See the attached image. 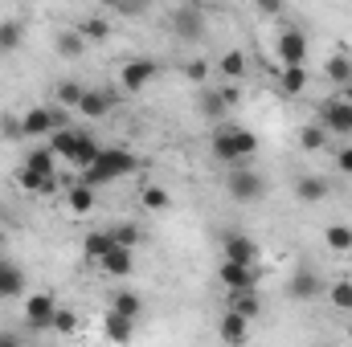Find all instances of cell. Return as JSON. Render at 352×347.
Masks as SVG:
<instances>
[{
  "mask_svg": "<svg viewBox=\"0 0 352 347\" xmlns=\"http://www.w3.org/2000/svg\"><path fill=\"white\" fill-rule=\"evenodd\" d=\"M21 294H25V270L4 261L0 265V298H21Z\"/></svg>",
  "mask_w": 352,
  "mask_h": 347,
  "instance_id": "obj_20",
  "label": "cell"
},
{
  "mask_svg": "<svg viewBox=\"0 0 352 347\" xmlns=\"http://www.w3.org/2000/svg\"><path fill=\"white\" fill-rule=\"evenodd\" d=\"M324 241H328V250H336V254H349L352 250V225H328L324 229Z\"/></svg>",
  "mask_w": 352,
  "mask_h": 347,
  "instance_id": "obj_28",
  "label": "cell"
},
{
  "mask_svg": "<svg viewBox=\"0 0 352 347\" xmlns=\"http://www.w3.org/2000/svg\"><path fill=\"white\" fill-rule=\"evenodd\" d=\"M66 208H70L74 217H87L90 208H94V188H87V184H74V188L66 192Z\"/></svg>",
  "mask_w": 352,
  "mask_h": 347,
  "instance_id": "obj_26",
  "label": "cell"
},
{
  "mask_svg": "<svg viewBox=\"0 0 352 347\" xmlns=\"http://www.w3.org/2000/svg\"><path fill=\"white\" fill-rule=\"evenodd\" d=\"M246 339H250V323H246L238 311H226V315H221V344L246 347Z\"/></svg>",
  "mask_w": 352,
  "mask_h": 347,
  "instance_id": "obj_15",
  "label": "cell"
},
{
  "mask_svg": "<svg viewBox=\"0 0 352 347\" xmlns=\"http://www.w3.org/2000/svg\"><path fill=\"white\" fill-rule=\"evenodd\" d=\"M50 152H54V156H62V160H70L74 168H82V172H87V168H94V160H98V152H102V147L90 139L87 131H70V127H62L58 135H50Z\"/></svg>",
  "mask_w": 352,
  "mask_h": 347,
  "instance_id": "obj_3",
  "label": "cell"
},
{
  "mask_svg": "<svg viewBox=\"0 0 352 347\" xmlns=\"http://www.w3.org/2000/svg\"><path fill=\"white\" fill-rule=\"evenodd\" d=\"M344 98H349V102H352V86H349V90H344Z\"/></svg>",
  "mask_w": 352,
  "mask_h": 347,
  "instance_id": "obj_46",
  "label": "cell"
},
{
  "mask_svg": "<svg viewBox=\"0 0 352 347\" xmlns=\"http://www.w3.org/2000/svg\"><path fill=\"white\" fill-rule=\"evenodd\" d=\"M135 168H140V160H135L127 147H102L98 160H94V168L82 172V184H87V188H98V184H111V180L131 176Z\"/></svg>",
  "mask_w": 352,
  "mask_h": 347,
  "instance_id": "obj_2",
  "label": "cell"
},
{
  "mask_svg": "<svg viewBox=\"0 0 352 347\" xmlns=\"http://www.w3.org/2000/svg\"><path fill=\"white\" fill-rule=\"evenodd\" d=\"M21 168H29V172H37V176H54V152L50 147H33Z\"/></svg>",
  "mask_w": 352,
  "mask_h": 347,
  "instance_id": "obj_29",
  "label": "cell"
},
{
  "mask_svg": "<svg viewBox=\"0 0 352 347\" xmlns=\"http://www.w3.org/2000/svg\"><path fill=\"white\" fill-rule=\"evenodd\" d=\"M107 233H111V246H123V250H135V246L144 241V229H140L135 221H119V225H107Z\"/></svg>",
  "mask_w": 352,
  "mask_h": 347,
  "instance_id": "obj_21",
  "label": "cell"
},
{
  "mask_svg": "<svg viewBox=\"0 0 352 347\" xmlns=\"http://www.w3.org/2000/svg\"><path fill=\"white\" fill-rule=\"evenodd\" d=\"M324 143H328V131H324V127H303V131H299V147H303V152H320Z\"/></svg>",
  "mask_w": 352,
  "mask_h": 347,
  "instance_id": "obj_36",
  "label": "cell"
},
{
  "mask_svg": "<svg viewBox=\"0 0 352 347\" xmlns=\"http://www.w3.org/2000/svg\"><path fill=\"white\" fill-rule=\"evenodd\" d=\"M217 94L226 98V106H238V98H242V90H238V82H230V86H221Z\"/></svg>",
  "mask_w": 352,
  "mask_h": 347,
  "instance_id": "obj_42",
  "label": "cell"
},
{
  "mask_svg": "<svg viewBox=\"0 0 352 347\" xmlns=\"http://www.w3.org/2000/svg\"><path fill=\"white\" fill-rule=\"evenodd\" d=\"M0 139H21V119L16 115H0Z\"/></svg>",
  "mask_w": 352,
  "mask_h": 347,
  "instance_id": "obj_40",
  "label": "cell"
},
{
  "mask_svg": "<svg viewBox=\"0 0 352 347\" xmlns=\"http://www.w3.org/2000/svg\"><path fill=\"white\" fill-rule=\"evenodd\" d=\"M221 254H226V261H238V265H258V246L246 233H226Z\"/></svg>",
  "mask_w": 352,
  "mask_h": 347,
  "instance_id": "obj_13",
  "label": "cell"
},
{
  "mask_svg": "<svg viewBox=\"0 0 352 347\" xmlns=\"http://www.w3.org/2000/svg\"><path fill=\"white\" fill-rule=\"evenodd\" d=\"M197 110H201L209 123H217V119H221L230 106H226V98H221L217 90H201V98H197Z\"/></svg>",
  "mask_w": 352,
  "mask_h": 347,
  "instance_id": "obj_27",
  "label": "cell"
},
{
  "mask_svg": "<svg viewBox=\"0 0 352 347\" xmlns=\"http://www.w3.org/2000/svg\"><path fill=\"white\" fill-rule=\"evenodd\" d=\"M140 200H144V208H152V213H164V208L173 204L168 188H160V184H148V188L140 192Z\"/></svg>",
  "mask_w": 352,
  "mask_h": 347,
  "instance_id": "obj_32",
  "label": "cell"
},
{
  "mask_svg": "<svg viewBox=\"0 0 352 347\" xmlns=\"http://www.w3.org/2000/svg\"><path fill=\"white\" fill-rule=\"evenodd\" d=\"M295 196H299L303 204H320V200L328 196V180H324V176H299V180H295Z\"/></svg>",
  "mask_w": 352,
  "mask_h": 347,
  "instance_id": "obj_18",
  "label": "cell"
},
{
  "mask_svg": "<svg viewBox=\"0 0 352 347\" xmlns=\"http://www.w3.org/2000/svg\"><path fill=\"white\" fill-rule=\"evenodd\" d=\"M102 335H107L111 344H131V335H135V319H123V315L107 311V315H102Z\"/></svg>",
  "mask_w": 352,
  "mask_h": 347,
  "instance_id": "obj_17",
  "label": "cell"
},
{
  "mask_svg": "<svg viewBox=\"0 0 352 347\" xmlns=\"http://www.w3.org/2000/svg\"><path fill=\"white\" fill-rule=\"evenodd\" d=\"M230 311H238L246 323H250V319H258V311H263V302H258V290H242V294H230Z\"/></svg>",
  "mask_w": 352,
  "mask_h": 347,
  "instance_id": "obj_25",
  "label": "cell"
},
{
  "mask_svg": "<svg viewBox=\"0 0 352 347\" xmlns=\"http://www.w3.org/2000/svg\"><path fill=\"white\" fill-rule=\"evenodd\" d=\"M278 90H283L287 98L303 94V90H307V66H287V70H278Z\"/></svg>",
  "mask_w": 352,
  "mask_h": 347,
  "instance_id": "obj_22",
  "label": "cell"
},
{
  "mask_svg": "<svg viewBox=\"0 0 352 347\" xmlns=\"http://www.w3.org/2000/svg\"><path fill=\"white\" fill-rule=\"evenodd\" d=\"M82 94H87V90L78 86V82H62V86H58V102H62V106H74V110H78Z\"/></svg>",
  "mask_w": 352,
  "mask_h": 347,
  "instance_id": "obj_38",
  "label": "cell"
},
{
  "mask_svg": "<svg viewBox=\"0 0 352 347\" xmlns=\"http://www.w3.org/2000/svg\"><path fill=\"white\" fill-rule=\"evenodd\" d=\"M62 131V115L54 106H33L21 115V135L29 139H45V135H58Z\"/></svg>",
  "mask_w": 352,
  "mask_h": 347,
  "instance_id": "obj_6",
  "label": "cell"
},
{
  "mask_svg": "<svg viewBox=\"0 0 352 347\" xmlns=\"http://www.w3.org/2000/svg\"><path fill=\"white\" fill-rule=\"evenodd\" d=\"M107 250H111V233H107V229H94V233L87 237V246H82L87 261H94V265L102 261V254H107Z\"/></svg>",
  "mask_w": 352,
  "mask_h": 347,
  "instance_id": "obj_31",
  "label": "cell"
},
{
  "mask_svg": "<svg viewBox=\"0 0 352 347\" xmlns=\"http://www.w3.org/2000/svg\"><path fill=\"white\" fill-rule=\"evenodd\" d=\"M78 33L87 37V41H107V33H111V25H107V16H90L78 25Z\"/></svg>",
  "mask_w": 352,
  "mask_h": 347,
  "instance_id": "obj_35",
  "label": "cell"
},
{
  "mask_svg": "<svg viewBox=\"0 0 352 347\" xmlns=\"http://www.w3.org/2000/svg\"><path fill=\"white\" fill-rule=\"evenodd\" d=\"M349 339H352V323H349Z\"/></svg>",
  "mask_w": 352,
  "mask_h": 347,
  "instance_id": "obj_47",
  "label": "cell"
},
{
  "mask_svg": "<svg viewBox=\"0 0 352 347\" xmlns=\"http://www.w3.org/2000/svg\"><path fill=\"white\" fill-rule=\"evenodd\" d=\"M221 74L230 78V82H238V78H246V53L242 49H230V53H221Z\"/></svg>",
  "mask_w": 352,
  "mask_h": 347,
  "instance_id": "obj_30",
  "label": "cell"
},
{
  "mask_svg": "<svg viewBox=\"0 0 352 347\" xmlns=\"http://www.w3.org/2000/svg\"><path fill=\"white\" fill-rule=\"evenodd\" d=\"M115 102H119L115 90H87L82 102H78V115H82V119H107Z\"/></svg>",
  "mask_w": 352,
  "mask_h": 347,
  "instance_id": "obj_14",
  "label": "cell"
},
{
  "mask_svg": "<svg viewBox=\"0 0 352 347\" xmlns=\"http://www.w3.org/2000/svg\"><path fill=\"white\" fill-rule=\"evenodd\" d=\"M16 184L29 188V192H41V196L58 192V180L54 176H37V172H29V168H16Z\"/></svg>",
  "mask_w": 352,
  "mask_h": 347,
  "instance_id": "obj_23",
  "label": "cell"
},
{
  "mask_svg": "<svg viewBox=\"0 0 352 347\" xmlns=\"http://www.w3.org/2000/svg\"><path fill=\"white\" fill-rule=\"evenodd\" d=\"M25 37V25L21 21H0V49H16Z\"/></svg>",
  "mask_w": 352,
  "mask_h": 347,
  "instance_id": "obj_34",
  "label": "cell"
},
{
  "mask_svg": "<svg viewBox=\"0 0 352 347\" xmlns=\"http://www.w3.org/2000/svg\"><path fill=\"white\" fill-rule=\"evenodd\" d=\"M107 311H115V315H123V319H140V315H144V294L119 290V294H111V307H107Z\"/></svg>",
  "mask_w": 352,
  "mask_h": 347,
  "instance_id": "obj_19",
  "label": "cell"
},
{
  "mask_svg": "<svg viewBox=\"0 0 352 347\" xmlns=\"http://www.w3.org/2000/svg\"><path fill=\"white\" fill-rule=\"evenodd\" d=\"M184 74H188V82H209V62H188Z\"/></svg>",
  "mask_w": 352,
  "mask_h": 347,
  "instance_id": "obj_41",
  "label": "cell"
},
{
  "mask_svg": "<svg viewBox=\"0 0 352 347\" xmlns=\"http://www.w3.org/2000/svg\"><path fill=\"white\" fill-rule=\"evenodd\" d=\"M324 294H328V302H332L336 311H352V282H349V278L332 282V286H328Z\"/></svg>",
  "mask_w": 352,
  "mask_h": 347,
  "instance_id": "obj_33",
  "label": "cell"
},
{
  "mask_svg": "<svg viewBox=\"0 0 352 347\" xmlns=\"http://www.w3.org/2000/svg\"><path fill=\"white\" fill-rule=\"evenodd\" d=\"M324 131H336V135H352V102L344 94H332L324 102Z\"/></svg>",
  "mask_w": 352,
  "mask_h": 347,
  "instance_id": "obj_11",
  "label": "cell"
},
{
  "mask_svg": "<svg viewBox=\"0 0 352 347\" xmlns=\"http://www.w3.org/2000/svg\"><path fill=\"white\" fill-rule=\"evenodd\" d=\"M209 152H213V160L242 168V160H250L258 152V135L246 131V127H217L213 139H209Z\"/></svg>",
  "mask_w": 352,
  "mask_h": 347,
  "instance_id": "obj_1",
  "label": "cell"
},
{
  "mask_svg": "<svg viewBox=\"0 0 352 347\" xmlns=\"http://www.w3.org/2000/svg\"><path fill=\"white\" fill-rule=\"evenodd\" d=\"M0 265H4V258H0Z\"/></svg>",
  "mask_w": 352,
  "mask_h": 347,
  "instance_id": "obj_48",
  "label": "cell"
},
{
  "mask_svg": "<svg viewBox=\"0 0 352 347\" xmlns=\"http://www.w3.org/2000/svg\"><path fill=\"white\" fill-rule=\"evenodd\" d=\"M336 164H340V172H344V176H352V147H340Z\"/></svg>",
  "mask_w": 352,
  "mask_h": 347,
  "instance_id": "obj_43",
  "label": "cell"
},
{
  "mask_svg": "<svg viewBox=\"0 0 352 347\" xmlns=\"http://www.w3.org/2000/svg\"><path fill=\"white\" fill-rule=\"evenodd\" d=\"M328 78L340 82V86H352V62L349 58H332L328 62Z\"/></svg>",
  "mask_w": 352,
  "mask_h": 347,
  "instance_id": "obj_37",
  "label": "cell"
},
{
  "mask_svg": "<svg viewBox=\"0 0 352 347\" xmlns=\"http://www.w3.org/2000/svg\"><path fill=\"white\" fill-rule=\"evenodd\" d=\"M274 53H278V70L307 66V33L303 29H283L278 41H274Z\"/></svg>",
  "mask_w": 352,
  "mask_h": 347,
  "instance_id": "obj_5",
  "label": "cell"
},
{
  "mask_svg": "<svg viewBox=\"0 0 352 347\" xmlns=\"http://www.w3.org/2000/svg\"><path fill=\"white\" fill-rule=\"evenodd\" d=\"M221 286L230 294H242V290H258V265H238V261H221L217 270Z\"/></svg>",
  "mask_w": 352,
  "mask_h": 347,
  "instance_id": "obj_9",
  "label": "cell"
},
{
  "mask_svg": "<svg viewBox=\"0 0 352 347\" xmlns=\"http://www.w3.org/2000/svg\"><path fill=\"white\" fill-rule=\"evenodd\" d=\"M54 331H62V335H74V331H78V315H74V311H58V319H54Z\"/></svg>",
  "mask_w": 352,
  "mask_h": 347,
  "instance_id": "obj_39",
  "label": "cell"
},
{
  "mask_svg": "<svg viewBox=\"0 0 352 347\" xmlns=\"http://www.w3.org/2000/svg\"><path fill=\"white\" fill-rule=\"evenodd\" d=\"M258 8H263L266 16H278V12H283V4H278V0H266V4H258Z\"/></svg>",
  "mask_w": 352,
  "mask_h": 347,
  "instance_id": "obj_44",
  "label": "cell"
},
{
  "mask_svg": "<svg viewBox=\"0 0 352 347\" xmlns=\"http://www.w3.org/2000/svg\"><path fill=\"white\" fill-rule=\"evenodd\" d=\"M58 298L45 290V294H29V302H25V323L33 327V331H45V327H54V319H58Z\"/></svg>",
  "mask_w": 352,
  "mask_h": 347,
  "instance_id": "obj_7",
  "label": "cell"
},
{
  "mask_svg": "<svg viewBox=\"0 0 352 347\" xmlns=\"http://www.w3.org/2000/svg\"><path fill=\"white\" fill-rule=\"evenodd\" d=\"M98 270L102 274H111V278H127L131 270H135V261H131V250H123V246H111L102 261H98Z\"/></svg>",
  "mask_w": 352,
  "mask_h": 347,
  "instance_id": "obj_16",
  "label": "cell"
},
{
  "mask_svg": "<svg viewBox=\"0 0 352 347\" xmlns=\"http://www.w3.org/2000/svg\"><path fill=\"white\" fill-rule=\"evenodd\" d=\"M226 192L238 200V204H258L266 196V180L254 168H230L226 176Z\"/></svg>",
  "mask_w": 352,
  "mask_h": 347,
  "instance_id": "obj_4",
  "label": "cell"
},
{
  "mask_svg": "<svg viewBox=\"0 0 352 347\" xmlns=\"http://www.w3.org/2000/svg\"><path fill=\"white\" fill-rule=\"evenodd\" d=\"M0 347H21V339L12 331H0Z\"/></svg>",
  "mask_w": 352,
  "mask_h": 347,
  "instance_id": "obj_45",
  "label": "cell"
},
{
  "mask_svg": "<svg viewBox=\"0 0 352 347\" xmlns=\"http://www.w3.org/2000/svg\"><path fill=\"white\" fill-rule=\"evenodd\" d=\"M82 49H87V37H82L78 29H62V33H58V53H62L66 62L82 58Z\"/></svg>",
  "mask_w": 352,
  "mask_h": 347,
  "instance_id": "obj_24",
  "label": "cell"
},
{
  "mask_svg": "<svg viewBox=\"0 0 352 347\" xmlns=\"http://www.w3.org/2000/svg\"><path fill=\"white\" fill-rule=\"evenodd\" d=\"M152 78H156V62H152V58H131V62L123 66V74H119V82H123L127 94H140Z\"/></svg>",
  "mask_w": 352,
  "mask_h": 347,
  "instance_id": "obj_12",
  "label": "cell"
},
{
  "mask_svg": "<svg viewBox=\"0 0 352 347\" xmlns=\"http://www.w3.org/2000/svg\"><path fill=\"white\" fill-rule=\"evenodd\" d=\"M320 294H324V278H320L316 270L299 265V270L291 274V282H287V298H295V302H311V298H320Z\"/></svg>",
  "mask_w": 352,
  "mask_h": 347,
  "instance_id": "obj_10",
  "label": "cell"
},
{
  "mask_svg": "<svg viewBox=\"0 0 352 347\" xmlns=\"http://www.w3.org/2000/svg\"><path fill=\"white\" fill-rule=\"evenodd\" d=\"M173 33L180 41H197L205 33V8L201 4H176L173 8Z\"/></svg>",
  "mask_w": 352,
  "mask_h": 347,
  "instance_id": "obj_8",
  "label": "cell"
}]
</instances>
